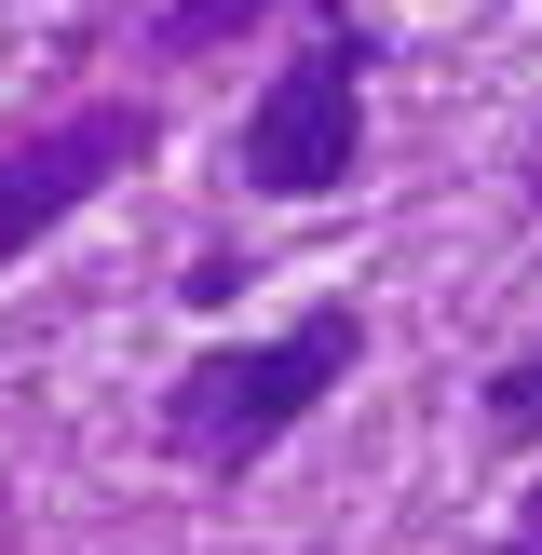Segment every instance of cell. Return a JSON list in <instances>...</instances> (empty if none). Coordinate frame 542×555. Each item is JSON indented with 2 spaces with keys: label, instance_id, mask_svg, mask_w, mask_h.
<instances>
[{
  "label": "cell",
  "instance_id": "cell-1",
  "mask_svg": "<svg viewBox=\"0 0 542 555\" xmlns=\"http://www.w3.org/2000/svg\"><path fill=\"white\" fill-rule=\"evenodd\" d=\"M352 366H366V312H352V298L312 312V325H285V339H231V352H204V366L163 379V448H177L190 475H258Z\"/></svg>",
  "mask_w": 542,
  "mask_h": 555
},
{
  "label": "cell",
  "instance_id": "cell-2",
  "mask_svg": "<svg viewBox=\"0 0 542 555\" xmlns=\"http://www.w3.org/2000/svg\"><path fill=\"white\" fill-rule=\"evenodd\" d=\"M366 163V27H325L298 68L258 81V108H244V190L258 204H325V190Z\"/></svg>",
  "mask_w": 542,
  "mask_h": 555
},
{
  "label": "cell",
  "instance_id": "cell-5",
  "mask_svg": "<svg viewBox=\"0 0 542 555\" xmlns=\"http://www.w3.org/2000/svg\"><path fill=\"white\" fill-rule=\"evenodd\" d=\"M488 448H542V352H515L488 379Z\"/></svg>",
  "mask_w": 542,
  "mask_h": 555
},
{
  "label": "cell",
  "instance_id": "cell-7",
  "mask_svg": "<svg viewBox=\"0 0 542 555\" xmlns=\"http://www.w3.org/2000/svg\"><path fill=\"white\" fill-rule=\"evenodd\" d=\"M529 204H542V150H529Z\"/></svg>",
  "mask_w": 542,
  "mask_h": 555
},
{
  "label": "cell",
  "instance_id": "cell-6",
  "mask_svg": "<svg viewBox=\"0 0 542 555\" xmlns=\"http://www.w3.org/2000/svg\"><path fill=\"white\" fill-rule=\"evenodd\" d=\"M502 555H542V488H529V502L502 515Z\"/></svg>",
  "mask_w": 542,
  "mask_h": 555
},
{
  "label": "cell",
  "instance_id": "cell-3",
  "mask_svg": "<svg viewBox=\"0 0 542 555\" xmlns=\"http://www.w3.org/2000/svg\"><path fill=\"white\" fill-rule=\"evenodd\" d=\"M150 135H163V122H150L136 95H95V108H68V122L14 135V150H0V258H27L54 217H81L122 163H150Z\"/></svg>",
  "mask_w": 542,
  "mask_h": 555
},
{
  "label": "cell",
  "instance_id": "cell-4",
  "mask_svg": "<svg viewBox=\"0 0 542 555\" xmlns=\"http://www.w3.org/2000/svg\"><path fill=\"white\" fill-rule=\"evenodd\" d=\"M258 14H285V0H163L150 41H163V54H217L231 27H258Z\"/></svg>",
  "mask_w": 542,
  "mask_h": 555
}]
</instances>
